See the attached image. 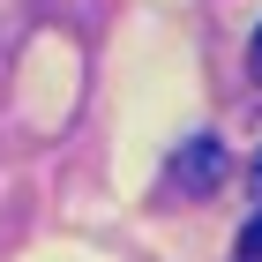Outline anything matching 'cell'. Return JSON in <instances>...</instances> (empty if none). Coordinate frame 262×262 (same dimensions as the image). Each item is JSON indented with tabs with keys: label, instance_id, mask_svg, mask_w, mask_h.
<instances>
[{
	"label": "cell",
	"instance_id": "cell-3",
	"mask_svg": "<svg viewBox=\"0 0 262 262\" xmlns=\"http://www.w3.org/2000/svg\"><path fill=\"white\" fill-rule=\"evenodd\" d=\"M255 75H262V30H255Z\"/></svg>",
	"mask_w": 262,
	"mask_h": 262
},
{
	"label": "cell",
	"instance_id": "cell-2",
	"mask_svg": "<svg viewBox=\"0 0 262 262\" xmlns=\"http://www.w3.org/2000/svg\"><path fill=\"white\" fill-rule=\"evenodd\" d=\"M187 172H180V187H202V180H210V187H217V142H210V150H202V142H195V150H187Z\"/></svg>",
	"mask_w": 262,
	"mask_h": 262
},
{
	"label": "cell",
	"instance_id": "cell-1",
	"mask_svg": "<svg viewBox=\"0 0 262 262\" xmlns=\"http://www.w3.org/2000/svg\"><path fill=\"white\" fill-rule=\"evenodd\" d=\"M247 187H255V217H247V240H240V262H262V158L247 165Z\"/></svg>",
	"mask_w": 262,
	"mask_h": 262
}]
</instances>
